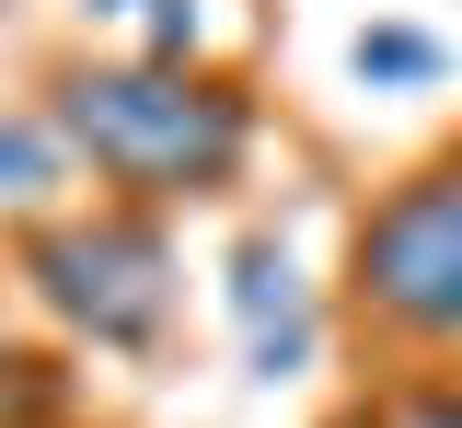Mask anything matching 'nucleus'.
<instances>
[{
  "label": "nucleus",
  "instance_id": "nucleus-1",
  "mask_svg": "<svg viewBox=\"0 0 462 428\" xmlns=\"http://www.w3.org/2000/svg\"><path fill=\"white\" fill-rule=\"evenodd\" d=\"M58 151H81L116 185V209L220 197L254 151V105L185 59H105L58 81Z\"/></svg>",
  "mask_w": 462,
  "mask_h": 428
},
{
  "label": "nucleus",
  "instance_id": "nucleus-2",
  "mask_svg": "<svg viewBox=\"0 0 462 428\" xmlns=\"http://www.w3.org/2000/svg\"><path fill=\"white\" fill-rule=\"evenodd\" d=\"M346 312L404 359H462V151L393 174L346 232Z\"/></svg>",
  "mask_w": 462,
  "mask_h": 428
},
{
  "label": "nucleus",
  "instance_id": "nucleus-3",
  "mask_svg": "<svg viewBox=\"0 0 462 428\" xmlns=\"http://www.w3.org/2000/svg\"><path fill=\"white\" fill-rule=\"evenodd\" d=\"M23 278L58 324H81L93 348L139 359L173 324V244L151 209H93V220H35L23 232Z\"/></svg>",
  "mask_w": 462,
  "mask_h": 428
},
{
  "label": "nucleus",
  "instance_id": "nucleus-4",
  "mask_svg": "<svg viewBox=\"0 0 462 428\" xmlns=\"http://www.w3.org/2000/svg\"><path fill=\"white\" fill-rule=\"evenodd\" d=\"M336 428H462V382H439V370L370 382V394H358V405H346Z\"/></svg>",
  "mask_w": 462,
  "mask_h": 428
},
{
  "label": "nucleus",
  "instance_id": "nucleus-5",
  "mask_svg": "<svg viewBox=\"0 0 462 428\" xmlns=\"http://www.w3.org/2000/svg\"><path fill=\"white\" fill-rule=\"evenodd\" d=\"M0 428H69V370L0 336Z\"/></svg>",
  "mask_w": 462,
  "mask_h": 428
},
{
  "label": "nucleus",
  "instance_id": "nucleus-6",
  "mask_svg": "<svg viewBox=\"0 0 462 428\" xmlns=\"http://www.w3.org/2000/svg\"><path fill=\"white\" fill-rule=\"evenodd\" d=\"M439 47L428 35H358V81H428Z\"/></svg>",
  "mask_w": 462,
  "mask_h": 428
},
{
  "label": "nucleus",
  "instance_id": "nucleus-7",
  "mask_svg": "<svg viewBox=\"0 0 462 428\" xmlns=\"http://www.w3.org/2000/svg\"><path fill=\"white\" fill-rule=\"evenodd\" d=\"M93 12H139V0H93Z\"/></svg>",
  "mask_w": 462,
  "mask_h": 428
}]
</instances>
